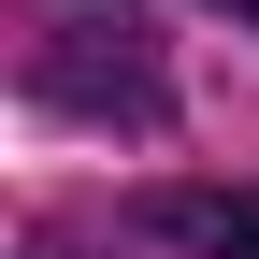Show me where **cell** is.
Here are the masks:
<instances>
[{"label": "cell", "instance_id": "6da1fadb", "mask_svg": "<svg viewBox=\"0 0 259 259\" xmlns=\"http://www.w3.org/2000/svg\"><path fill=\"white\" fill-rule=\"evenodd\" d=\"M44 15H58V58H44L58 101H87V115H158V58H144V15H130V0H44Z\"/></svg>", "mask_w": 259, "mask_h": 259}, {"label": "cell", "instance_id": "7a4b0ae2", "mask_svg": "<svg viewBox=\"0 0 259 259\" xmlns=\"http://www.w3.org/2000/svg\"><path fill=\"white\" fill-rule=\"evenodd\" d=\"M130 231L173 259H259V187H144Z\"/></svg>", "mask_w": 259, "mask_h": 259}, {"label": "cell", "instance_id": "3957f363", "mask_svg": "<svg viewBox=\"0 0 259 259\" xmlns=\"http://www.w3.org/2000/svg\"><path fill=\"white\" fill-rule=\"evenodd\" d=\"M216 15H245V29H259V0H216Z\"/></svg>", "mask_w": 259, "mask_h": 259}]
</instances>
